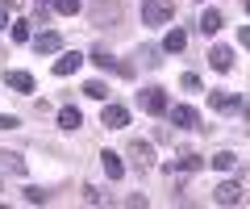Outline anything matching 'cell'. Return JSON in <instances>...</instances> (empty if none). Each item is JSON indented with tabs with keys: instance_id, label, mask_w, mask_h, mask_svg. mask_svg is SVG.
I'll use <instances>...</instances> for the list:
<instances>
[{
	"instance_id": "cell-1",
	"label": "cell",
	"mask_w": 250,
	"mask_h": 209,
	"mask_svg": "<svg viewBox=\"0 0 250 209\" xmlns=\"http://www.w3.org/2000/svg\"><path fill=\"white\" fill-rule=\"evenodd\" d=\"M175 13V0H142V25H163Z\"/></svg>"
},
{
	"instance_id": "cell-2",
	"label": "cell",
	"mask_w": 250,
	"mask_h": 209,
	"mask_svg": "<svg viewBox=\"0 0 250 209\" xmlns=\"http://www.w3.org/2000/svg\"><path fill=\"white\" fill-rule=\"evenodd\" d=\"M200 167H205V159H200L196 151H184L179 159H171V163H167V172L175 176V172H200Z\"/></svg>"
},
{
	"instance_id": "cell-3",
	"label": "cell",
	"mask_w": 250,
	"mask_h": 209,
	"mask_svg": "<svg viewBox=\"0 0 250 209\" xmlns=\"http://www.w3.org/2000/svg\"><path fill=\"white\" fill-rule=\"evenodd\" d=\"M208 105H213V109H221V113H233V109H242V96L238 92H208Z\"/></svg>"
},
{
	"instance_id": "cell-4",
	"label": "cell",
	"mask_w": 250,
	"mask_h": 209,
	"mask_svg": "<svg viewBox=\"0 0 250 209\" xmlns=\"http://www.w3.org/2000/svg\"><path fill=\"white\" fill-rule=\"evenodd\" d=\"M142 109L154 113V117L167 113V92H163V88H146V92H142Z\"/></svg>"
},
{
	"instance_id": "cell-5",
	"label": "cell",
	"mask_w": 250,
	"mask_h": 209,
	"mask_svg": "<svg viewBox=\"0 0 250 209\" xmlns=\"http://www.w3.org/2000/svg\"><path fill=\"white\" fill-rule=\"evenodd\" d=\"M100 126L121 130V126H129V113H125L121 105H104V109H100Z\"/></svg>"
},
{
	"instance_id": "cell-6",
	"label": "cell",
	"mask_w": 250,
	"mask_h": 209,
	"mask_svg": "<svg viewBox=\"0 0 250 209\" xmlns=\"http://www.w3.org/2000/svg\"><path fill=\"white\" fill-rule=\"evenodd\" d=\"M217 205H242V184H233V180H225V184H217Z\"/></svg>"
},
{
	"instance_id": "cell-7",
	"label": "cell",
	"mask_w": 250,
	"mask_h": 209,
	"mask_svg": "<svg viewBox=\"0 0 250 209\" xmlns=\"http://www.w3.org/2000/svg\"><path fill=\"white\" fill-rule=\"evenodd\" d=\"M83 67V55L80 50H67L62 59H54V75H71V71H80Z\"/></svg>"
},
{
	"instance_id": "cell-8",
	"label": "cell",
	"mask_w": 250,
	"mask_h": 209,
	"mask_svg": "<svg viewBox=\"0 0 250 209\" xmlns=\"http://www.w3.org/2000/svg\"><path fill=\"white\" fill-rule=\"evenodd\" d=\"M171 121H175L179 130H196V109H188V105H175V109H171Z\"/></svg>"
},
{
	"instance_id": "cell-9",
	"label": "cell",
	"mask_w": 250,
	"mask_h": 209,
	"mask_svg": "<svg viewBox=\"0 0 250 209\" xmlns=\"http://www.w3.org/2000/svg\"><path fill=\"white\" fill-rule=\"evenodd\" d=\"M208 63H213L217 71H229L233 67V50L229 46H213V50H208Z\"/></svg>"
},
{
	"instance_id": "cell-10",
	"label": "cell",
	"mask_w": 250,
	"mask_h": 209,
	"mask_svg": "<svg viewBox=\"0 0 250 209\" xmlns=\"http://www.w3.org/2000/svg\"><path fill=\"white\" fill-rule=\"evenodd\" d=\"M129 155H134V163H138V167H150V163H154L150 142H142V138H138V142H129Z\"/></svg>"
},
{
	"instance_id": "cell-11",
	"label": "cell",
	"mask_w": 250,
	"mask_h": 209,
	"mask_svg": "<svg viewBox=\"0 0 250 209\" xmlns=\"http://www.w3.org/2000/svg\"><path fill=\"white\" fill-rule=\"evenodd\" d=\"M100 163H104V172H108V180H121V176H125V163H121V155H113V151H104V155H100Z\"/></svg>"
},
{
	"instance_id": "cell-12",
	"label": "cell",
	"mask_w": 250,
	"mask_h": 209,
	"mask_svg": "<svg viewBox=\"0 0 250 209\" xmlns=\"http://www.w3.org/2000/svg\"><path fill=\"white\" fill-rule=\"evenodd\" d=\"M34 50H38V55H54V50H59V34H54V29L38 34V38H34Z\"/></svg>"
},
{
	"instance_id": "cell-13",
	"label": "cell",
	"mask_w": 250,
	"mask_h": 209,
	"mask_svg": "<svg viewBox=\"0 0 250 209\" xmlns=\"http://www.w3.org/2000/svg\"><path fill=\"white\" fill-rule=\"evenodd\" d=\"M59 126L62 130H80L83 126V113L75 109V105H67V109H59Z\"/></svg>"
},
{
	"instance_id": "cell-14",
	"label": "cell",
	"mask_w": 250,
	"mask_h": 209,
	"mask_svg": "<svg viewBox=\"0 0 250 209\" xmlns=\"http://www.w3.org/2000/svg\"><path fill=\"white\" fill-rule=\"evenodd\" d=\"M4 80H9V88H17V92H34V75L29 71H9Z\"/></svg>"
},
{
	"instance_id": "cell-15",
	"label": "cell",
	"mask_w": 250,
	"mask_h": 209,
	"mask_svg": "<svg viewBox=\"0 0 250 209\" xmlns=\"http://www.w3.org/2000/svg\"><path fill=\"white\" fill-rule=\"evenodd\" d=\"M184 46H188V34H184V29H171V34L163 38V50H171V55H179Z\"/></svg>"
},
{
	"instance_id": "cell-16",
	"label": "cell",
	"mask_w": 250,
	"mask_h": 209,
	"mask_svg": "<svg viewBox=\"0 0 250 209\" xmlns=\"http://www.w3.org/2000/svg\"><path fill=\"white\" fill-rule=\"evenodd\" d=\"M0 167H9L13 176H21V172H25V159H21V155H13V151H0Z\"/></svg>"
},
{
	"instance_id": "cell-17",
	"label": "cell",
	"mask_w": 250,
	"mask_h": 209,
	"mask_svg": "<svg viewBox=\"0 0 250 209\" xmlns=\"http://www.w3.org/2000/svg\"><path fill=\"white\" fill-rule=\"evenodd\" d=\"M200 29H205V34H217V29H221V13L205 9V13H200Z\"/></svg>"
},
{
	"instance_id": "cell-18",
	"label": "cell",
	"mask_w": 250,
	"mask_h": 209,
	"mask_svg": "<svg viewBox=\"0 0 250 209\" xmlns=\"http://www.w3.org/2000/svg\"><path fill=\"white\" fill-rule=\"evenodd\" d=\"M233 163H238V155H233V151H221V155H213V167H221V172H229Z\"/></svg>"
},
{
	"instance_id": "cell-19",
	"label": "cell",
	"mask_w": 250,
	"mask_h": 209,
	"mask_svg": "<svg viewBox=\"0 0 250 209\" xmlns=\"http://www.w3.org/2000/svg\"><path fill=\"white\" fill-rule=\"evenodd\" d=\"M83 92H88L92 100H104V96H108V88H104V84H100V80H92V84H83Z\"/></svg>"
},
{
	"instance_id": "cell-20",
	"label": "cell",
	"mask_w": 250,
	"mask_h": 209,
	"mask_svg": "<svg viewBox=\"0 0 250 209\" xmlns=\"http://www.w3.org/2000/svg\"><path fill=\"white\" fill-rule=\"evenodd\" d=\"M92 63H96V67H104V71H108V67H117V63H113V55H108L104 46H100L96 55H92Z\"/></svg>"
},
{
	"instance_id": "cell-21",
	"label": "cell",
	"mask_w": 250,
	"mask_h": 209,
	"mask_svg": "<svg viewBox=\"0 0 250 209\" xmlns=\"http://www.w3.org/2000/svg\"><path fill=\"white\" fill-rule=\"evenodd\" d=\"M54 9H59L62 17H71V13H80V0H54Z\"/></svg>"
},
{
	"instance_id": "cell-22",
	"label": "cell",
	"mask_w": 250,
	"mask_h": 209,
	"mask_svg": "<svg viewBox=\"0 0 250 209\" xmlns=\"http://www.w3.org/2000/svg\"><path fill=\"white\" fill-rule=\"evenodd\" d=\"M13 38H17V42H29V25H25V21H17V25H13Z\"/></svg>"
},
{
	"instance_id": "cell-23",
	"label": "cell",
	"mask_w": 250,
	"mask_h": 209,
	"mask_svg": "<svg viewBox=\"0 0 250 209\" xmlns=\"http://www.w3.org/2000/svg\"><path fill=\"white\" fill-rule=\"evenodd\" d=\"M83 192H88V205H104V192H100V188H92V184H88Z\"/></svg>"
},
{
	"instance_id": "cell-24",
	"label": "cell",
	"mask_w": 250,
	"mask_h": 209,
	"mask_svg": "<svg viewBox=\"0 0 250 209\" xmlns=\"http://www.w3.org/2000/svg\"><path fill=\"white\" fill-rule=\"evenodd\" d=\"M25 201H29V205H42L46 192H42V188H25Z\"/></svg>"
},
{
	"instance_id": "cell-25",
	"label": "cell",
	"mask_w": 250,
	"mask_h": 209,
	"mask_svg": "<svg viewBox=\"0 0 250 209\" xmlns=\"http://www.w3.org/2000/svg\"><path fill=\"white\" fill-rule=\"evenodd\" d=\"M184 88H188V92H200V80H196L192 71H188V75H184Z\"/></svg>"
},
{
	"instance_id": "cell-26",
	"label": "cell",
	"mask_w": 250,
	"mask_h": 209,
	"mask_svg": "<svg viewBox=\"0 0 250 209\" xmlns=\"http://www.w3.org/2000/svg\"><path fill=\"white\" fill-rule=\"evenodd\" d=\"M17 126H21L17 117H0V130H17Z\"/></svg>"
},
{
	"instance_id": "cell-27",
	"label": "cell",
	"mask_w": 250,
	"mask_h": 209,
	"mask_svg": "<svg viewBox=\"0 0 250 209\" xmlns=\"http://www.w3.org/2000/svg\"><path fill=\"white\" fill-rule=\"evenodd\" d=\"M242 46H250V25H242Z\"/></svg>"
},
{
	"instance_id": "cell-28",
	"label": "cell",
	"mask_w": 250,
	"mask_h": 209,
	"mask_svg": "<svg viewBox=\"0 0 250 209\" xmlns=\"http://www.w3.org/2000/svg\"><path fill=\"white\" fill-rule=\"evenodd\" d=\"M4 21H9V13H4V4H0V25H4Z\"/></svg>"
},
{
	"instance_id": "cell-29",
	"label": "cell",
	"mask_w": 250,
	"mask_h": 209,
	"mask_svg": "<svg viewBox=\"0 0 250 209\" xmlns=\"http://www.w3.org/2000/svg\"><path fill=\"white\" fill-rule=\"evenodd\" d=\"M34 4H38V9H46V4H54V0H34Z\"/></svg>"
},
{
	"instance_id": "cell-30",
	"label": "cell",
	"mask_w": 250,
	"mask_h": 209,
	"mask_svg": "<svg viewBox=\"0 0 250 209\" xmlns=\"http://www.w3.org/2000/svg\"><path fill=\"white\" fill-rule=\"evenodd\" d=\"M246 13H250V0H246Z\"/></svg>"
},
{
	"instance_id": "cell-31",
	"label": "cell",
	"mask_w": 250,
	"mask_h": 209,
	"mask_svg": "<svg viewBox=\"0 0 250 209\" xmlns=\"http://www.w3.org/2000/svg\"><path fill=\"white\" fill-rule=\"evenodd\" d=\"M246 121H250V109H246Z\"/></svg>"
}]
</instances>
